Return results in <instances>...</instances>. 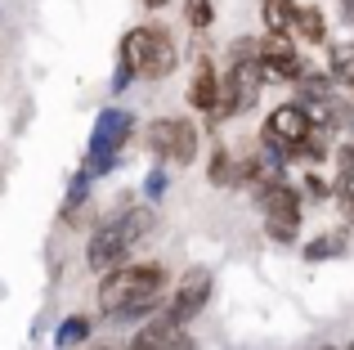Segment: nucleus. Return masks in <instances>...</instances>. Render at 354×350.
Wrapping results in <instances>:
<instances>
[{"instance_id": "obj_1", "label": "nucleus", "mask_w": 354, "mask_h": 350, "mask_svg": "<svg viewBox=\"0 0 354 350\" xmlns=\"http://www.w3.org/2000/svg\"><path fill=\"white\" fill-rule=\"evenodd\" d=\"M162 288H166V270L157 261L153 265H121V270L99 279V310L113 319L121 310L139 306V301H162Z\"/></svg>"}, {"instance_id": "obj_2", "label": "nucleus", "mask_w": 354, "mask_h": 350, "mask_svg": "<svg viewBox=\"0 0 354 350\" xmlns=\"http://www.w3.org/2000/svg\"><path fill=\"white\" fill-rule=\"evenodd\" d=\"M130 135H135V113H126V108H104V113L95 117V131H90V149H86L81 171H86L90 180L108 175L117 167V158H121Z\"/></svg>"}, {"instance_id": "obj_3", "label": "nucleus", "mask_w": 354, "mask_h": 350, "mask_svg": "<svg viewBox=\"0 0 354 350\" xmlns=\"http://www.w3.org/2000/svg\"><path fill=\"white\" fill-rule=\"evenodd\" d=\"M265 81H269V72L260 68V63H234V68L220 77V108H216V117H211V126L220 131L225 122L251 113L256 99H260V90H265Z\"/></svg>"}, {"instance_id": "obj_4", "label": "nucleus", "mask_w": 354, "mask_h": 350, "mask_svg": "<svg viewBox=\"0 0 354 350\" xmlns=\"http://www.w3.org/2000/svg\"><path fill=\"white\" fill-rule=\"evenodd\" d=\"M121 41L135 50V63H139V77L144 81H166L180 63V50H175V36L166 27H130Z\"/></svg>"}, {"instance_id": "obj_5", "label": "nucleus", "mask_w": 354, "mask_h": 350, "mask_svg": "<svg viewBox=\"0 0 354 350\" xmlns=\"http://www.w3.org/2000/svg\"><path fill=\"white\" fill-rule=\"evenodd\" d=\"M148 153H157L162 162H175V167H193L198 162V126L189 117H157L144 131Z\"/></svg>"}, {"instance_id": "obj_6", "label": "nucleus", "mask_w": 354, "mask_h": 350, "mask_svg": "<svg viewBox=\"0 0 354 350\" xmlns=\"http://www.w3.org/2000/svg\"><path fill=\"white\" fill-rule=\"evenodd\" d=\"M256 202H260V216H265L269 243L292 247L301 238V193L292 184H274V189H260Z\"/></svg>"}, {"instance_id": "obj_7", "label": "nucleus", "mask_w": 354, "mask_h": 350, "mask_svg": "<svg viewBox=\"0 0 354 350\" xmlns=\"http://www.w3.org/2000/svg\"><path fill=\"white\" fill-rule=\"evenodd\" d=\"M314 117L305 113L301 104H283V108H274V113L265 117V131H260V144H269V149H278V153H287V162L296 158V149H301L305 140L314 135Z\"/></svg>"}, {"instance_id": "obj_8", "label": "nucleus", "mask_w": 354, "mask_h": 350, "mask_svg": "<svg viewBox=\"0 0 354 350\" xmlns=\"http://www.w3.org/2000/svg\"><path fill=\"white\" fill-rule=\"evenodd\" d=\"M211 270H202V265H193V270H184V279L175 283V292L166 297V315L175 319L180 328H189L193 319L207 310V301H211Z\"/></svg>"}, {"instance_id": "obj_9", "label": "nucleus", "mask_w": 354, "mask_h": 350, "mask_svg": "<svg viewBox=\"0 0 354 350\" xmlns=\"http://www.w3.org/2000/svg\"><path fill=\"white\" fill-rule=\"evenodd\" d=\"M86 265L104 279V274L121 270V265H130V247L126 238H121V225L117 220H108V225H99L95 234H90V247H86Z\"/></svg>"}, {"instance_id": "obj_10", "label": "nucleus", "mask_w": 354, "mask_h": 350, "mask_svg": "<svg viewBox=\"0 0 354 350\" xmlns=\"http://www.w3.org/2000/svg\"><path fill=\"white\" fill-rule=\"evenodd\" d=\"M260 68H265L274 81H287V86H301V81L310 77L305 63L296 59V50H292L287 36H265V41H260Z\"/></svg>"}, {"instance_id": "obj_11", "label": "nucleus", "mask_w": 354, "mask_h": 350, "mask_svg": "<svg viewBox=\"0 0 354 350\" xmlns=\"http://www.w3.org/2000/svg\"><path fill=\"white\" fill-rule=\"evenodd\" d=\"M180 337H184V328L162 310V315H153L148 324H139V333L130 337V350H171Z\"/></svg>"}, {"instance_id": "obj_12", "label": "nucleus", "mask_w": 354, "mask_h": 350, "mask_svg": "<svg viewBox=\"0 0 354 350\" xmlns=\"http://www.w3.org/2000/svg\"><path fill=\"white\" fill-rule=\"evenodd\" d=\"M189 104L198 113L216 117L220 108V77H216V63L211 59H198V72H193V86H189Z\"/></svg>"}, {"instance_id": "obj_13", "label": "nucleus", "mask_w": 354, "mask_h": 350, "mask_svg": "<svg viewBox=\"0 0 354 350\" xmlns=\"http://www.w3.org/2000/svg\"><path fill=\"white\" fill-rule=\"evenodd\" d=\"M117 225H121V238H126V247L135 252V247L157 229V207H153V202H144V207H130V211H121V216H117Z\"/></svg>"}, {"instance_id": "obj_14", "label": "nucleus", "mask_w": 354, "mask_h": 350, "mask_svg": "<svg viewBox=\"0 0 354 350\" xmlns=\"http://www.w3.org/2000/svg\"><path fill=\"white\" fill-rule=\"evenodd\" d=\"M296 14H301V5H296V0H260V18H265L269 36L296 32Z\"/></svg>"}, {"instance_id": "obj_15", "label": "nucleus", "mask_w": 354, "mask_h": 350, "mask_svg": "<svg viewBox=\"0 0 354 350\" xmlns=\"http://www.w3.org/2000/svg\"><path fill=\"white\" fill-rule=\"evenodd\" d=\"M346 247H350V234H346V229H332V234L310 238L301 256H305L310 265H323V261H337V256H346Z\"/></svg>"}, {"instance_id": "obj_16", "label": "nucleus", "mask_w": 354, "mask_h": 350, "mask_svg": "<svg viewBox=\"0 0 354 350\" xmlns=\"http://www.w3.org/2000/svg\"><path fill=\"white\" fill-rule=\"evenodd\" d=\"M207 180L216 184V189H238V162H234V149H225V144H216V149H211Z\"/></svg>"}, {"instance_id": "obj_17", "label": "nucleus", "mask_w": 354, "mask_h": 350, "mask_svg": "<svg viewBox=\"0 0 354 350\" xmlns=\"http://www.w3.org/2000/svg\"><path fill=\"white\" fill-rule=\"evenodd\" d=\"M328 72L337 77V86L354 90V41H337L328 50Z\"/></svg>"}, {"instance_id": "obj_18", "label": "nucleus", "mask_w": 354, "mask_h": 350, "mask_svg": "<svg viewBox=\"0 0 354 350\" xmlns=\"http://www.w3.org/2000/svg\"><path fill=\"white\" fill-rule=\"evenodd\" d=\"M296 36L310 45H323V36H328V23H323V9L314 5H301V14H296Z\"/></svg>"}, {"instance_id": "obj_19", "label": "nucleus", "mask_w": 354, "mask_h": 350, "mask_svg": "<svg viewBox=\"0 0 354 350\" xmlns=\"http://www.w3.org/2000/svg\"><path fill=\"white\" fill-rule=\"evenodd\" d=\"M328 140H332V131H328V126H314V135H310V140L301 144V149H296V158L314 162V167H319V162H328V158H337Z\"/></svg>"}, {"instance_id": "obj_20", "label": "nucleus", "mask_w": 354, "mask_h": 350, "mask_svg": "<svg viewBox=\"0 0 354 350\" xmlns=\"http://www.w3.org/2000/svg\"><path fill=\"white\" fill-rule=\"evenodd\" d=\"M139 77V63H135V50H130L126 41L117 45V72H113V95H121V90H130Z\"/></svg>"}, {"instance_id": "obj_21", "label": "nucleus", "mask_w": 354, "mask_h": 350, "mask_svg": "<svg viewBox=\"0 0 354 350\" xmlns=\"http://www.w3.org/2000/svg\"><path fill=\"white\" fill-rule=\"evenodd\" d=\"M86 337H90V315H68V319L59 324V333H54V346L68 350V346L86 342Z\"/></svg>"}, {"instance_id": "obj_22", "label": "nucleus", "mask_w": 354, "mask_h": 350, "mask_svg": "<svg viewBox=\"0 0 354 350\" xmlns=\"http://www.w3.org/2000/svg\"><path fill=\"white\" fill-rule=\"evenodd\" d=\"M319 126H328V131H354V104H346V99H332V104L323 108Z\"/></svg>"}, {"instance_id": "obj_23", "label": "nucleus", "mask_w": 354, "mask_h": 350, "mask_svg": "<svg viewBox=\"0 0 354 350\" xmlns=\"http://www.w3.org/2000/svg\"><path fill=\"white\" fill-rule=\"evenodd\" d=\"M337 193H346V189H354V140H346L337 149Z\"/></svg>"}, {"instance_id": "obj_24", "label": "nucleus", "mask_w": 354, "mask_h": 350, "mask_svg": "<svg viewBox=\"0 0 354 350\" xmlns=\"http://www.w3.org/2000/svg\"><path fill=\"white\" fill-rule=\"evenodd\" d=\"M184 23L207 32V27L216 23V5H211V0H184Z\"/></svg>"}, {"instance_id": "obj_25", "label": "nucleus", "mask_w": 354, "mask_h": 350, "mask_svg": "<svg viewBox=\"0 0 354 350\" xmlns=\"http://www.w3.org/2000/svg\"><path fill=\"white\" fill-rule=\"evenodd\" d=\"M234 63H260V41L256 36H238L234 45H229V68Z\"/></svg>"}, {"instance_id": "obj_26", "label": "nucleus", "mask_w": 354, "mask_h": 350, "mask_svg": "<svg viewBox=\"0 0 354 350\" xmlns=\"http://www.w3.org/2000/svg\"><path fill=\"white\" fill-rule=\"evenodd\" d=\"M301 189L310 193V198H319V202H328L332 193H337V189H328V180H323V175H305V184H301Z\"/></svg>"}, {"instance_id": "obj_27", "label": "nucleus", "mask_w": 354, "mask_h": 350, "mask_svg": "<svg viewBox=\"0 0 354 350\" xmlns=\"http://www.w3.org/2000/svg\"><path fill=\"white\" fill-rule=\"evenodd\" d=\"M166 193V171H148V180H144V198L148 202H157Z\"/></svg>"}, {"instance_id": "obj_28", "label": "nucleus", "mask_w": 354, "mask_h": 350, "mask_svg": "<svg viewBox=\"0 0 354 350\" xmlns=\"http://www.w3.org/2000/svg\"><path fill=\"white\" fill-rule=\"evenodd\" d=\"M337 198H341V211H346V225H354V189L337 193Z\"/></svg>"}, {"instance_id": "obj_29", "label": "nucleus", "mask_w": 354, "mask_h": 350, "mask_svg": "<svg viewBox=\"0 0 354 350\" xmlns=\"http://www.w3.org/2000/svg\"><path fill=\"white\" fill-rule=\"evenodd\" d=\"M171 350H198V342H193V337H189V333H184V337H180V342H175Z\"/></svg>"}, {"instance_id": "obj_30", "label": "nucleus", "mask_w": 354, "mask_h": 350, "mask_svg": "<svg viewBox=\"0 0 354 350\" xmlns=\"http://www.w3.org/2000/svg\"><path fill=\"white\" fill-rule=\"evenodd\" d=\"M139 5H144V9H162L166 0H139Z\"/></svg>"}, {"instance_id": "obj_31", "label": "nucleus", "mask_w": 354, "mask_h": 350, "mask_svg": "<svg viewBox=\"0 0 354 350\" xmlns=\"http://www.w3.org/2000/svg\"><path fill=\"white\" fill-rule=\"evenodd\" d=\"M90 350H117V346H90Z\"/></svg>"}, {"instance_id": "obj_32", "label": "nucleus", "mask_w": 354, "mask_h": 350, "mask_svg": "<svg viewBox=\"0 0 354 350\" xmlns=\"http://www.w3.org/2000/svg\"><path fill=\"white\" fill-rule=\"evenodd\" d=\"M314 350H337V346H314Z\"/></svg>"}, {"instance_id": "obj_33", "label": "nucleus", "mask_w": 354, "mask_h": 350, "mask_svg": "<svg viewBox=\"0 0 354 350\" xmlns=\"http://www.w3.org/2000/svg\"><path fill=\"white\" fill-rule=\"evenodd\" d=\"M346 350H354V342H350V346H346Z\"/></svg>"}]
</instances>
